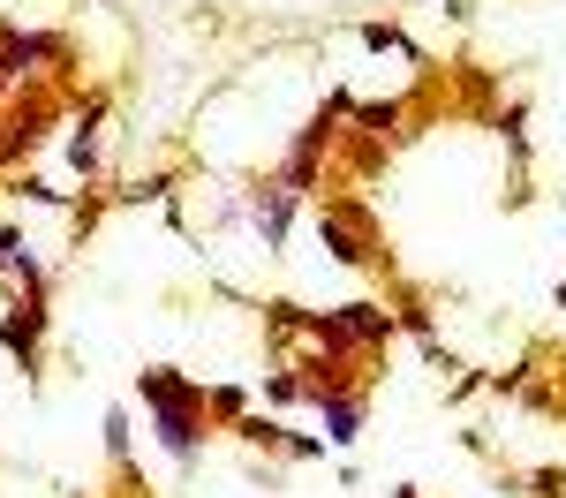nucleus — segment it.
Here are the masks:
<instances>
[{
  "instance_id": "1a4fd4ad",
  "label": "nucleus",
  "mask_w": 566,
  "mask_h": 498,
  "mask_svg": "<svg viewBox=\"0 0 566 498\" xmlns=\"http://www.w3.org/2000/svg\"><path fill=\"white\" fill-rule=\"evenodd\" d=\"M0 279H15V295H45V265L31 257L23 226H0Z\"/></svg>"
},
{
  "instance_id": "b1692460",
  "label": "nucleus",
  "mask_w": 566,
  "mask_h": 498,
  "mask_svg": "<svg viewBox=\"0 0 566 498\" xmlns=\"http://www.w3.org/2000/svg\"><path fill=\"white\" fill-rule=\"evenodd\" d=\"M552 303H559V310H566V279H559V295H552Z\"/></svg>"
},
{
  "instance_id": "9d476101",
  "label": "nucleus",
  "mask_w": 566,
  "mask_h": 498,
  "mask_svg": "<svg viewBox=\"0 0 566 498\" xmlns=\"http://www.w3.org/2000/svg\"><path fill=\"white\" fill-rule=\"evenodd\" d=\"M340 325H348L355 348H386L392 332H400V317H392L386 303H340Z\"/></svg>"
},
{
  "instance_id": "5701e85b",
  "label": "nucleus",
  "mask_w": 566,
  "mask_h": 498,
  "mask_svg": "<svg viewBox=\"0 0 566 498\" xmlns=\"http://www.w3.org/2000/svg\"><path fill=\"white\" fill-rule=\"evenodd\" d=\"M386 498H423V491H416V484H400V491H386Z\"/></svg>"
},
{
  "instance_id": "9b49d317",
  "label": "nucleus",
  "mask_w": 566,
  "mask_h": 498,
  "mask_svg": "<svg viewBox=\"0 0 566 498\" xmlns=\"http://www.w3.org/2000/svg\"><path fill=\"white\" fill-rule=\"evenodd\" d=\"M295 204H303V197H287L280 181H264V189H258V242H264V250H280V242H287Z\"/></svg>"
},
{
  "instance_id": "4be33fe9",
  "label": "nucleus",
  "mask_w": 566,
  "mask_h": 498,
  "mask_svg": "<svg viewBox=\"0 0 566 498\" xmlns=\"http://www.w3.org/2000/svg\"><path fill=\"white\" fill-rule=\"evenodd\" d=\"M423 356H431V370H461V356H453L446 340H423Z\"/></svg>"
},
{
  "instance_id": "aec40b11",
  "label": "nucleus",
  "mask_w": 566,
  "mask_h": 498,
  "mask_svg": "<svg viewBox=\"0 0 566 498\" xmlns=\"http://www.w3.org/2000/svg\"><path fill=\"white\" fill-rule=\"evenodd\" d=\"M15 197H31V204H69V189H53V181H39V174L15 181ZM69 212H76V204H69Z\"/></svg>"
},
{
  "instance_id": "4468645a",
  "label": "nucleus",
  "mask_w": 566,
  "mask_h": 498,
  "mask_svg": "<svg viewBox=\"0 0 566 498\" xmlns=\"http://www.w3.org/2000/svg\"><path fill=\"white\" fill-rule=\"evenodd\" d=\"M348 121H355L363 136H378V144H386V136L400 129V121H408V106H400V98H386V106H355Z\"/></svg>"
},
{
  "instance_id": "ddd939ff",
  "label": "nucleus",
  "mask_w": 566,
  "mask_h": 498,
  "mask_svg": "<svg viewBox=\"0 0 566 498\" xmlns=\"http://www.w3.org/2000/svg\"><path fill=\"white\" fill-rule=\"evenodd\" d=\"M363 45H370V53H400V61H416V68H431V53L408 39L400 23H363Z\"/></svg>"
},
{
  "instance_id": "dca6fc26",
  "label": "nucleus",
  "mask_w": 566,
  "mask_h": 498,
  "mask_svg": "<svg viewBox=\"0 0 566 498\" xmlns=\"http://www.w3.org/2000/svg\"><path fill=\"white\" fill-rule=\"evenodd\" d=\"M114 197H122V204H167V197H175V174H136L129 189H114Z\"/></svg>"
},
{
  "instance_id": "20e7f679",
  "label": "nucleus",
  "mask_w": 566,
  "mask_h": 498,
  "mask_svg": "<svg viewBox=\"0 0 566 498\" xmlns=\"http://www.w3.org/2000/svg\"><path fill=\"white\" fill-rule=\"evenodd\" d=\"M45 332H53V303H45V295H15V310L0 317V348L23 362V370H39Z\"/></svg>"
},
{
  "instance_id": "423d86ee",
  "label": "nucleus",
  "mask_w": 566,
  "mask_h": 498,
  "mask_svg": "<svg viewBox=\"0 0 566 498\" xmlns=\"http://www.w3.org/2000/svg\"><path fill=\"white\" fill-rule=\"evenodd\" d=\"M310 407L325 415V446H355L363 438V393L355 385H317Z\"/></svg>"
},
{
  "instance_id": "2eb2a0df",
  "label": "nucleus",
  "mask_w": 566,
  "mask_h": 498,
  "mask_svg": "<svg viewBox=\"0 0 566 498\" xmlns=\"http://www.w3.org/2000/svg\"><path fill=\"white\" fill-rule=\"evenodd\" d=\"M205 407H212V423L234 431V423L250 415V393H242V385H205Z\"/></svg>"
},
{
  "instance_id": "6e6552de",
  "label": "nucleus",
  "mask_w": 566,
  "mask_h": 498,
  "mask_svg": "<svg viewBox=\"0 0 566 498\" xmlns=\"http://www.w3.org/2000/svg\"><path fill=\"white\" fill-rule=\"evenodd\" d=\"M45 121H53V98H31V106L15 98V114L0 121V167H15V159H23V151L45 136Z\"/></svg>"
},
{
  "instance_id": "6ab92c4d",
  "label": "nucleus",
  "mask_w": 566,
  "mask_h": 498,
  "mask_svg": "<svg viewBox=\"0 0 566 498\" xmlns=\"http://www.w3.org/2000/svg\"><path fill=\"white\" fill-rule=\"evenodd\" d=\"M400 332H416V340H438V325H431V310H423V303H416V295H408V303H400Z\"/></svg>"
},
{
  "instance_id": "412c9836",
  "label": "nucleus",
  "mask_w": 566,
  "mask_h": 498,
  "mask_svg": "<svg viewBox=\"0 0 566 498\" xmlns=\"http://www.w3.org/2000/svg\"><path fill=\"white\" fill-rule=\"evenodd\" d=\"M106 453H114V460H122V468H129V415H122V407H114V415H106Z\"/></svg>"
},
{
  "instance_id": "39448f33",
  "label": "nucleus",
  "mask_w": 566,
  "mask_h": 498,
  "mask_svg": "<svg viewBox=\"0 0 566 498\" xmlns=\"http://www.w3.org/2000/svg\"><path fill=\"white\" fill-rule=\"evenodd\" d=\"M144 415H151L167 460L175 468H197V453H205V407H144Z\"/></svg>"
},
{
  "instance_id": "f03ea898",
  "label": "nucleus",
  "mask_w": 566,
  "mask_h": 498,
  "mask_svg": "<svg viewBox=\"0 0 566 498\" xmlns=\"http://www.w3.org/2000/svg\"><path fill=\"white\" fill-rule=\"evenodd\" d=\"M317 242L333 250V265H386V234H378V212L363 204V197H325L317 204Z\"/></svg>"
},
{
  "instance_id": "f8f14e48",
  "label": "nucleus",
  "mask_w": 566,
  "mask_h": 498,
  "mask_svg": "<svg viewBox=\"0 0 566 498\" xmlns=\"http://www.w3.org/2000/svg\"><path fill=\"white\" fill-rule=\"evenodd\" d=\"M98 121H106V98H91L76 136H69V167H76L84 181H98Z\"/></svg>"
},
{
  "instance_id": "a211bd4d",
  "label": "nucleus",
  "mask_w": 566,
  "mask_h": 498,
  "mask_svg": "<svg viewBox=\"0 0 566 498\" xmlns=\"http://www.w3.org/2000/svg\"><path fill=\"white\" fill-rule=\"evenodd\" d=\"M522 491H528V498H566V468H552V460H544V468H528Z\"/></svg>"
},
{
  "instance_id": "f257e3e1",
  "label": "nucleus",
  "mask_w": 566,
  "mask_h": 498,
  "mask_svg": "<svg viewBox=\"0 0 566 498\" xmlns=\"http://www.w3.org/2000/svg\"><path fill=\"white\" fill-rule=\"evenodd\" d=\"M355 114V98L348 91H325V106H317V114H310L303 129H295V144H287V159H280V189H287V197H310V189H317V174H325V159H333V151H340V121H348Z\"/></svg>"
},
{
  "instance_id": "f3484780",
  "label": "nucleus",
  "mask_w": 566,
  "mask_h": 498,
  "mask_svg": "<svg viewBox=\"0 0 566 498\" xmlns=\"http://www.w3.org/2000/svg\"><path fill=\"white\" fill-rule=\"evenodd\" d=\"M264 401H272V407L310 401V393H303V370H272V378H264Z\"/></svg>"
},
{
  "instance_id": "7ed1b4c3",
  "label": "nucleus",
  "mask_w": 566,
  "mask_h": 498,
  "mask_svg": "<svg viewBox=\"0 0 566 498\" xmlns=\"http://www.w3.org/2000/svg\"><path fill=\"white\" fill-rule=\"evenodd\" d=\"M69 61V39L61 31H8L0 23V91H15L23 76H39V68H61Z\"/></svg>"
},
{
  "instance_id": "0eeeda50",
  "label": "nucleus",
  "mask_w": 566,
  "mask_h": 498,
  "mask_svg": "<svg viewBox=\"0 0 566 498\" xmlns=\"http://www.w3.org/2000/svg\"><path fill=\"white\" fill-rule=\"evenodd\" d=\"M136 401L144 407H205V385L167 370V362H151V370H136Z\"/></svg>"
}]
</instances>
